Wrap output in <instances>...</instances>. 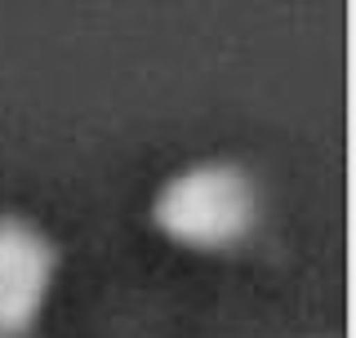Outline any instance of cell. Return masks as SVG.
<instances>
[{
	"label": "cell",
	"instance_id": "1",
	"mask_svg": "<svg viewBox=\"0 0 356 338\" xmlns=\"http://www.w3.org/2000/svg\"><path fill=\"white\" fill-rule=\"evenodd\" d=\"M267 183L241 156H196L170 169L147 200V227L165 245L200 258H227L259 241Z\"/></svg>",
	"mask_w": 356,
	"mask_h": 338
},
{
	"label": "cell",
	"instance_id": "2",
	"mask_svg": "<svg viewBox=\"0 0 356 338\" xmlns=\"http://www.w3.org/2000/svg\"><path fill=\"white\" fill-rule=\"evenodd\" d=\"M63 276L58 236L27 209H0V338H36Z\"/></svg>",
	"mask_w": 356,
	"mask_h": 338
}]
</instances>
